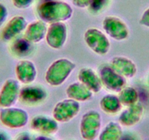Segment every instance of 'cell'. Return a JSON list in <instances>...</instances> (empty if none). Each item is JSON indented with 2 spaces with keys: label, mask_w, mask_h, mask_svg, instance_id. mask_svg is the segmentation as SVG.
<instances>
[{
  "label": "cell",
  "mask_w": 149,
  "mask_h": 140,
  "mask_svg": "<svg viewBox=\"0 0 149 140\" xmlns=\"http://www.w3.org/2000/svg\"><path fill=\"white\" fill-rule=\"evenodd\" d=\"M0 140H11V138L8 132L0 129Z\"/></svg>",
  "instance_id": "obj_28"
},
{
  "label": "cell",
  "mask_w": 149,
  "mask_h": 140,
  "mask_svg": "<svg viewBox=\"0 0 149 140\" xmlns=\"http://www.w3.org/2000/svg\"><path fill=\"white\" fill-rule=\"evenodd\" d=\"M99 74L102 85L110 91L120 92L125 86L124 77L118 74L110 65L101 66L99 69Z\"/></svg>",
  "instance_id": "obj_4"
},
{
  "label": "cell",
  "mask_w": 149,
  "mask_h": 140,
  "mask_svg": "<svg viewBox=\"0 0 149 140\" xmlns=\"http://www.w3.org/2000/svg\"><path fill=\"white\" fill-rule=\"evenodd\" d=\"M13 53L19 57H24L29 55L32 50L31 42L24 38L15 40L11 45Z\"/></svg>",
  "instance_id": "obj_22"
},
{
  "label": "cell",
  "mask_w": 149,
  "mask_h": 140,
  "mask_svg": "<svg viewBox=\"0 0 149 140\" xmlns=\"http://www.w3.org/2000/svg\"><path fill=\"white\" fill-rule=\"evenodd\" d=\"M101 115L95 110H90L84 114L80 124V131L83 138L86 140L95 139L101 128Z\"/></svg>",
  "instance_id": "obj_3"
},
{
  "label": "cell",
  "mask_w": 149,
  "mask_h": 140,
  "mask_svg": "<svg viewBox=\"0 0 149 140\" xmlns=\"http://www.w3.org/2000/svg\"><path fill=\"white\" fill-rule=\"evenodd\" d=\"M27 26L25 18L22 16H15L11 18L1 31V39L9 41L21 34Z\"/></svg>",
  "instance_id": "obj_11"
},
{
  "label": "cell",
  "mask_w": 149,
  "mask_h": 140,
  "mask_svg": "<svg viewBox=\"0 0 149 140\" xmlns=\"http://www.w3.org/2000/svg\"><path fill=\"white\" fill-rule=\"evenodd\" d=\"M18 79L23 83H30L35 80L37 71L34 64L30 61L23 60L18 63L15 68Z\"/></svg>",
  "instance_id": "obj_16"
},
{
  "label": "cell",
  "mask_w": 149,
  "mask_h": 140,
  "mask_svg": "<svg viewBox=\"0 0 149 140\" xmlns=\"http://www.w3.org/2000/svg\"><path fill=\"white\" fill-rule=\"evenodd\" d=\"M122 131L119 124L111 121L105 125L99 137V140H119Z\"/></svg>",
  "instance_id": "obj_21"
},
{
  "label": "cell",
  "mask_w": 149,
  "mask_h": 140,
  "mask_svg": "<svg viewBox=\"0 0 149 140\" xmlns=\"http://www.w3.org/2000/svg\"><path fill=\"white\" fill-rule=\"evenodd\" d=\"M8 15V10L5 5L0 3V26H2L6 21Z\"/></svg>",
  "instance_id": "obj_26"
},
{
  "label": "cell",
  "mask_w": 149,
  "mask_h": 140,
  "mask_svg": "<svg viewBox=\"0 0 149 140\" xmlns=\"http://www.w3.org/2000/svg\"><path fill=\"white\" fill-rule=\"evenodd\" d=\"M29 115L25 110L14 107L3 108L0 111V121L5 126L18 128L26 125Z\"/></svg>",
  "instance_id": "obj_6"
},
{
  "label": "cell",
  "mask_w": 149,
  "mask_h": 140,
  "mask_svg": "<svg viewBox=\"0 0 149 140\" xmlns=\"http://www.w3.org/2000/svg\"><path fill=\"white\" fill-rule=\"evenodd\" d=\"M84 40L88 48L99 55H105L110 47L108 39L97 28H88L84 34Z\"/></svg>",
  "instance_id": "obj_5"
},
{
  "label": "cell",
  "mask_w": 149,
  "mask_h": 140,
  "mask_svg": "<svg viewBox=\"0 0 149 140\" xmlns=\"http://www.w3.org/2000/svg\"><path fill=\"white\" fill-rule=\"evenodd\" d=\"M119 140H137L135 139V137L133 135H132V134H126L125 135L122 136L121 135V138Z\"/></svg>",
  "instance_id": "obj_30"
},
{
  "label": "cell",
  "mask_w": 149,
  "mask_h": 140,
  "mask_svg": "<svg viewBox=\"0 0 149 140\" xmlns=\"http://www.w3.org/2000/svg\"><path fill=\"white\" fill-rule=\"evenodd\" d=\"M68 98L77 101H85L92 96V92L81 82L71 84L66 90Z\"/></svg>",
  "instance_id": "obj_19"
},
{
  "label": "cell",
  "mask_w": 149,
  "mask_h": 140,
  "mask_svg": "<svg viewBox=\"0 0 149 140\" xmlns=\"http://www.w3.org/2000/svg\"><path fill=\"white\" fill-rule=\"evenodd\" d=\"M145 140H149V138H147V139H146Z\"/></svg>",
  "instance_id": "obj_32"
},
{
  "label": "cell",
  "mask_w": 149,
  "mask_h": 140,
  "mask_svg": "<svg viewBox=\"0 0 149 140\" xmlns=\"http://www.w3.org/2000/svg\"><path fill=\"white\" fill-rule=\"evenodd\" d=\"M73 5L78 8H85L90 5L91 0H72Z\"/></svg>",
  "instance_id": "obj_27"
},
{
  "label": "cell",
  "mask_w": 149,
  "mask_h": 140,
  "mask_svg": "<svg viewBox=\"0 0 149 140\" xmlns=\"http://www.w3.org/2000/svg\"><path fill=\"white\" fill-rule=\"evenodd\" d=\"M34 140H53L52 139L49 138L48 137H45V136H40V137H37L36 139H34Z\"/></svg>",
  "instance_id": "obj_31"
},
{
  "label": "cell",
  "mask_w": 149,
  "mask_h": 140,
  "mask_svg": "<svg viewBox=\"0 0 149 140\" xmlns=\"http://www.w3.org/2000/svg\"><path fill=\"white\" fill-rule=\"evenodd\" d=\"M20 89L18 81L13 79L6 80L0 91V107L6 108L14 105L19 96Z\"/></svg>",
  "instance_id": "obj_10"
},
{
  "label": "cell",
  "mask_w": 149,
  "mask_h": 140,
  "mask_svg": "<svg viewBox=\"0 0 149 140\" xmlns=\"http://www.w3.org/2000/svg\"><path fill=\"white\" fill-rule=\"evenodd\" d=\"M79 110L80 104L78 101L70 98L61 101L56 104L53 116L57 122L66 123L76 116Z\"/></svg>",
  "instance_id": "obj_7"
},
{
  "label": "cell",
  "mask_w": 149,
  "mask_h": 140,
  "mask_svg": "<svg viewBox=\"0 0 149 140\" xmlns=\"http://www.w3.org/2000/svg\"><path fill=\"white\" fill-rule=\"evenodd\" d=\"M15 140H31V139L27 133H21L18 136Z\"/></svg>",
  "instance_id": "obj_29"
},
{
  "label": "cell",
  "mask_w": 149,
  "mask_h": 140,
  "mask_svg": "<svg viewBox=\"0 0 149 140\" xmlns=\"http://www.w3.org/2000/svg\"><path fill=\"white\" fill-rule=\"evenodd\" d=\"M37 11L42 21L51 24L67 21L73 14V10L70 5L55 0L42 3L38 6Z\"/></svg>",
  "instance_id": "obj_1"
},
{
  "label": "cell",
  "mask_w": 149,
  "mask_h": 140,
  "mask_svg": "<svg viewBox=\"0 0 149 140\" xmlns=\"http://www.w3.org/2000/svg\"><path fill=\"white\" fill-rule=\"evenodd\" d=\"M107 0H91V2L88 6L89 10L91 12H100L105 5Z\"/></svg>",
  "instance_id": "obj_24"
},
{
  "label": "cell",
  "mask_w": 149,
  "mask_h": 140,
  "mask_svg": "<svg viewBox=\"0 0 149 140\" xmlns=\"http://www.w3.org/2000/svg\"><path fill=\"white\" fill-rule=\"evenodd\" d=\"M103 29L110 37L116 40H124L128 37L129 28L125 23L116 16L105 17L102 22Z\"/></svg>",
  "instance_id": "obj_8"
},
{
  "label": "cell",
  "mask_w": 149,
  "mask_h": 140,
  "mask_svg": "<svg viewBox=\"0 0 149 140\" xmlns=\"http://www.w3.org/2000/svg\"><path fill=\"white\" fill-rule=\"evenodd\" d=\"M47 28L45 23L41 21H35L27 25L25 32V38L31 42H39L46 36Z\"/></svg>",
  "instance_id": "obj_17"
},
{
  "label": "cell",
  "mask_w": 149,
  "mask_h": 140,
  "mask_svg": "<svg viewBox=\"0 0 149 140\" xmlns=\"http://www.w3.org/2000/svg\"><path fill=\"white\" fill-rule=\"evenodd\" d=\"M67 35V28L64 23H53L47 30L46 42L51 48L59 49L65 43Z\"/></svg>",
  "instance_id": "obj_9"
},
{
  "label": "cell",
  "mask_w": 149,
  "mask_h": 140,
  "mask_svg": "<svg viewBox=\"0 0 149 140\" xmlns=\"http://www.w3.org/2000/svg\"><path fill=\"white\" fill-rule=\"evenodd\" d=\"M121 105L118 97L111 94L104 96L100 101V107L106 113H116L121 110Z\"/></svg>",
  "instance_id": "obj_20"
},
{
  "label": "cell",
  "mask_w": 149,
  "mask_h": 140,
  "mask_svg": "<svg viewBox=\"0 0 149 140\" xmlns=\"http://www.w3.org/2000/svg\"><path fill=\"white\" fill-rule=\"evenodd\" d=\"M31 127L33 130L43 134H52L58 131V123L55 119L49 116L37 115L31 122Z\"/></svg>",
  "instance_id": "obj_13"
},
{
  "label": "cell",
  "mask_w": 149,
  "mask_h": 140,
  "mask_svg": "<svg viewBox=\"0 0 149 140\" xmlns=\"http://www.w3.org/2000/svg\"><path fill=\"white\" fill-rule=\"evenodd\" d=\"M75 64L66 58H60L54 61L49 67L45 74V80L49 85L58 86L64 83L72 70Z\"/></svg>",
  "instance_id": "obj_2"
},
{
  "label": "cell",
  "mask_w": 149,
  "mask_h": 140,
  "mask_svg": "<svg viewBox=\"0 0 149 140\" xmlns=\"http://www.w3.org/2000/svg\"><path fill=\"white\" fill-rule=\"evenodd\" d=\"M34 0H12L13 4L18 9H26L32 5Z\"/></svg>",
  "instance_id": "obj_25"
},
{
  "label": "cell",
  "mask_w": 149,
  "mask_h": 140,
  "mask_svg": "<svg viewBox=\"0 0 149 140\" xmlns=\"http://www.w3.org/2000/svg\"><path fill=\"white\" fill-rule=\"evenodd\" d=\"M143 112V107L140 104H132L120 115L118 121L121 125L125 126L133 125L140 121Z\"/></svg>",
  "instance_id": "obj_18"
},
{
  "label": "cell",
  "mask_w": 149,
  "mask_h": 140,
  "mask_svg": "<svg viewBox=\"0 0 149 140\" xmlns=\"http://www.w3.org/2000/svg\"><path fill=\"white\" fill-rule=\"evenodd\" d=\"M46 97L47 92L41 87L26 86L20 89L18 98L24 104L34 105L42 102Z\"/></svg>",
  "instance_id": "obj_12"
},
{
  "label": "cell",
  "mask_w": 149,
  "mask_h": 140,
  "mask_svg": "<svg viewBox=\"0 0 149 140\" xmlns=\"http://www.w3.org/2000/svg\"><path fill=\"white\" fill-rule=\"evenodd\" d=\"M79 82L85 85L92 93H97L101 91L102 84L100 78L93 69L84 68L78 73Z\"/></svg>",
  "instance_id": "obj_14"
},
{
  "label": "cell",
  "mask_w": 149,
  "mask_h": 140,
  "mask_svg": "<svg viewBox=\"0 0 149 140\" xmlns=\"http://www.w3.org/2000/svg\"><path fill=\"white\" fill-rule=\"evenodd\" d=\"M110 66L124 78H132L137 72V69L134 63L125 57H114L112 59Z\"/></svg>",
  "instance_id": "obj_15"
},
{
  "label": "cell",
  "mask_w": 149,
  "mask_h": 140,
  "mask_svg": "<svg viewBox=\"0 0 149 140\" xmlns=\"http://www.w3.org/2000/svg\"><path fill=\"white\" fill-rule=\"evenodd\" d=\"M118 98H119L121 104L130 107L132 104H135L137 98V92L131 87L124 88L120 91Z\"/></svg>",
  "instance_id": "obj_23"
}]
</instances>
